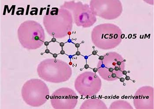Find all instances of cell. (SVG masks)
<instances>
[{
  "mask_svg": "<svg viewBox=\"0 0 154 109\" xmlns=\"http://www.w3.org/2000/svg\"><path fill=\"white\" fill-rule=\"evenodd\" d=\"M73 18L71 11L66 8H54L43 18L48 33L56 38L67 36L72 28Z\"/></svg>",
  "mask_w": 154,
  "mask_h": 109,
  "instance_id": "obj_1",
  "label": "cell"
},
{
  "mask_svg": "<svg viewBox=\"0 0 154 109\" xmlns=\"http://www.w3.org/2000/svg\"><path fill=\"white\" fill-rule=\"evenodd\" d=\"M37 72L42 80L54 83L65 82L72 74L71 69L67 63L56 59L43 61L38 66Z\"/></svg>",
  "mask_w": 154,
  "mask_h": 109,
  "instance_id": "obj_2",
  "label": "cell"
},
{
  "mask_svg": "<svg viewBox=\"0 0 154 109\" xmlns=\"http://www.w3.org/2000/svg\"><path fill=\"white\" fill-rule=\"evenodd\" d=\"M122 32L113 24H101L95 27L91 34L92 42L96 47L103 50L114 48L120 43Z\"/></svg>",
  "mask_w": 154,
  "mask_h": 109,
  "instance_id": "obj_3",
  "label": "cell"
},
{
  "mask_svg": "<svg viewBox=\"0 0 154 109\" xmlns=\"http://www.w3.org/2000/svg\"><path fill=\"white\" fill-rule=\"evenodd\" d=\"M18 37L22 46L28 50L39 48L45 43L44 30L39 23L27 21L22 23L17 31Z\"/></svg>",
  "mask_w": 154,
  "mask_h": 109,
  "instance_id": "obj_4",
  "label": "cell"
},
{
  "mask_svg": "<svg viewBox=\"0 0 154 109\" xmlns=\"http://www.w3.org/2000/svg\"><path fill=\"white\" fill-rule=\"evenodd\" d=\"M125 64L123 57L116 52H110L103 56L99 61L97 71L103 79L114 81L123 75Z\"/></svg>",
  "mask_w": 154,
  "mask_h": 109,
  "instance_id": "obj_5",
  "label": "cell"
},
{
  "mask_svg": "<svg viewBox=\"0 0 154 109\" xmlns=\"http://www.w3.org/2000/svg\"><path fill=\"white\" fill-rule=\"evenodd\" d=\"M22 95L26 104L39 107L45 104L49 97V89L46 84L39 79H32L24 84Z\"/></svg>",
  "mask_w": 154,
  "mask_h": 109,
  "instance_id": "obj_6",
  "label": "cell"
},
{
  "mask_svg": "<svg viewBox=\"0 0 154 109\" xmlns=\"http://www.w3.org/2000/svg\"><path fill=\"white\" fill-rule=\"evenodd\" d=\"M100 78L96 73L85 72L79 75L75 81V88L80 94L93 96L99 92L101 88Z\"/></svg>",
  "mask_w": 154,
  "mask_h": 109,
  "instance_id": "obj_7",
  "label": "cell"
},
{
  "mask_svg": "<svg viewBox=\"0 0 154 109\" xmlns=\"http://www.w3.org/2000/svg\"><path fill=\"white\" fill-rule=\"evenodd\" d=\"M63 6L73 12L75 22L78 26L90 27L97 21L94 14L87 5H83L81 2H71L66 3Z\"/></svg>",
  "mask_w": 154,
  "mask_h": 109,
  "instance_id": "obj_8",
  "label": "cell"
},
{
  "mask_svg": "<svg viewBox=\"0 0 154 109\" xmlns=\"http://www.w3.org/2000/svg\"><path fill=\"white\" fill-rule=\"evenodd\" d=\"M78 98L76 94L71 89L61 88L52 95L51 103L54 109H74L78 103Z\"/></svg>",
  "mask_w": 154,
  "mask_h": 109,
  "instance_id": "obj_9",
  "label": "cell"
},
{
  "mask_svg": "<svg viewBox=\"0 0 154 109\" xmlns=\"http://www.w3.org/2000/svg\"><path fill=\"white\" fill-rule=\"evenodd\" d=\"M113 1H98L94 0L90 2V8L95 16H99L105 19L111 20L117 18L120 15L122 11V6L114 7L112 6L118 3L120 1L117 2L113 5L110 6Z\"/></svg>",
  "mask_w": 154,
  "mask_h": 109,
  "instance_id": "obj_10",
  "label": "cell"
},
{
  "mask_svg": "<svg viewBox=\"0 0 154 109\" xmlns=\"http://www.w3.org/2000/svg\"><path fill=\"white\" fill-rule=\"evenodd\" d=\"M134 103L136 109H153V88L150 87L140 88L136 93Z\"/></svg>",
  "mask_w": 154,
  "mask_h": 109,
  "instance_id": "obj_11",
  "label": "cell"
},
{
  "mask_svg": "<svg viewBox=\"0 0 154 109\" xmlns=\"http://www.w3.org/2000/svg\"><path fill=\"white\" fill-rule=\"evenodd\" d=\"M107 109L106 105L100 99H93L86 100L80 107V109Z\"/></svg>",
  "mask_w": 154,
  "mask_h": 109,
  "instance_id": "obj_12",
  "label": "cell"
},
{
  "mask_svg": "<svg viewBox=\"0 0 154 109\" xmlns=\"http://www.w3.org/2000/svg\"><path fill=\"white\" fill-rule=\"evenodd\" d=\"M120 80L121 82H123L125 81V79L123 78H120Z\"/></svg>",
  "mask_w": 154,
  "mask_h": 109,
  "instance_id": "obj_13",
  "label": "cell"
},
{
  "mask_svg": "<svg viewBox=\"0 0 154 109\" xmlns=\"http://www.w3.org/2000/svg\"><path fill=\"white\" fill-rule=\"evenodd\" d=\"M125 79L127 80H130V77L128 76H126V77H125Z\"/></svg>",
  "mask_w": 154,
  "mask_h": 109,
  "instance_id": "obj_14",
  "label": "cell"
},
{
  "mask_svg": "<svg viewBox=\"0 0 154 109\" xmlns=\"http://www.w3.org/2000/svg\"><path fill=\"white\" fill-rule=\"evenodd\" d=\"M122 73H123V75H126L127 74V72H126V71L124 70L123 72H122Z\"/></svg>",
  "mask_w": 154,
  "mask_h": 109,
  "instance_id": "obj_15",
  "label": "cell"
},
{
  "mask_svg": "<svg viewBox=\"0 0 154 109\" xmlns=\"http://www.w3.org/2000/svg\"><path fill=\"white\" fill-rule=\"evenodd\" d=\"M125 37V35L124 34H122L121 35V39H123Z\"/></svg>",
  "mask_w": 154,
  "mask_h": 109,
  "instance_id": "obj_16",
  "label": "cell"
},
{
  "mask_svg": "<svg viewBox=\"0 0 154 109\" xmlns=\"http://www.w3.org/2000/svg\"><path fill=\"white\" fill-rule=\"evenodd\" d=\"M45 44L46 46H48V44H49V43H48V42H45Z\"/></svg>",
  "mask_w": 154,
  "mask_h": 109,
  "instance_id": "obj_17",
  "label": "cell"
},
{
  "mask_svg": "<svg viewBox=\"0 0 154 109\" xmlns=\"http://www.w3.org/2000/svg\"><path fill=\"white\" fill-rule=\"evenodd\" d=\"M52 41H53V42H55L56 41V39H55V38H53V39H52Z\"/></svg>",
  "mask_w": 154,
  "mask_h": 109,
  "instance_id": "obj_18",
  "label": "cell"
},
{
  "mask_svg": "<svg viewBox=\"0 0 154 109\" xmlns=\"http://www.w3.org/2000/svg\"><path fill=\"white\" fill-rule=\"evenodd\" d=\"M76 54L77 55H79L80 54V53L79 52H77Z\"/></svg>",
  "mask_w": 154,
  "mask_h": 109,
  "instance_id": "obj_19",
  "label": "cell"
},
{
  "mask_svg": "<svg viewBox=\"0 0 154 109\" xmlns=\"http://www.w3.org/2000/svg\"><path fill=\"white\" fill-rule=\"evenodd\" d=\"M60 45L61 46H64V43H61L60 44Z\"/></svg>",
  "mask_w": 154,
  "mask_h": 109,
  "instance_id": "obj_20",
  "label": "cell"
},
{
  "mask_svg": "<svg viewBox=\"0 0 154 109\" xmlns=\"http://www.w3.org/2000/svg\"><path fill=\"white\" fill-rule=\"evenodd\" d=\"M61 54H64V51H61Z\"/></svg>",
  "mask_w": 154,
  "mask_h": 109,
  "instance_id": "obj_21",
  "label": "cell"
},
{
  "mask_svg": "<svg viewBox=\"0 0 154 109\" xmlns=\"http://www.w3.org/2000/svg\"><path fill=\"white\" fill-rule=\"evenodd\" d=\"M57 54H54V57H57Z\"/></svg>",
  "mask_w": 154,
  "mask_h": 109,
  "instance_id": "obj_22",
  "label": "cell"
},
{
  "mask_svg": "<svg viewBox=\"0 0 154 109\" xmlns=\"http://www.w3.org/2000/svg\"><path fill=\"white\" fill-rule=\"evenodd\" d=\"M45 52H46V53H48L49 52V50H47L45 51Z\"/></svg>",
  "mask_w": 154,
  "mask_h": 109,
  "instance_id": "obj_23",
  "label": "cell"
}]
</instances>
